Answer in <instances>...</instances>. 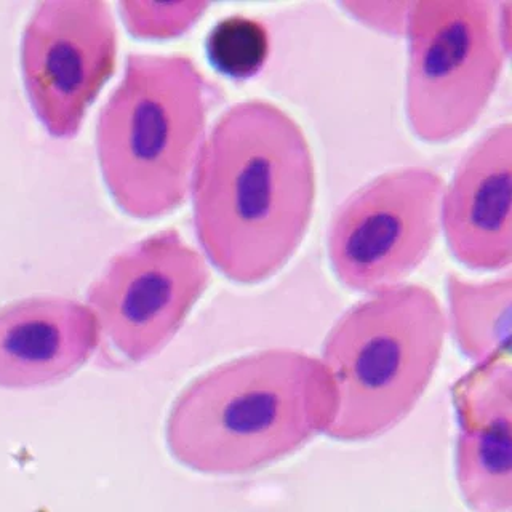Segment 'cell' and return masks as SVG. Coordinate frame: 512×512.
Here are the masks:
<instances>
[{"label":"cell","instance_id":"277c9868","mask_svg":"<svg viewBox=\"0 0 512 512\" xmlns=\"http://www.w3.org/2000/svg\"><path fill=\"white\" fill-rule=\"evenodd\" d=\"M447 330L439 298L418 284L372 293L344 312L320 359L338 400L325 436L365 442L405 420L431 384Z\"/></svg>","mask_w":512,"mask_h":512},{"label":"cell","instance_id":"9c48e42d","mask_svg":"<svg viewBox=\"0 0 512 512\" xmlns=\"http://www.w3.org/2000/svg\"><path fill=\"white\" fill-rule=\"evenodd\" d=\"M440 228L450 252L474 271H501L512 261V125L480 136L440 200Z\"/></svg>","mask_w":512,"mask_h":512},{"label":"cell","instance_id":"ba28073f","mask_svg":"<svg viewBox=\"0 0 512 512\" xmlns=\"http://www.w3.org/2000/svg\"><path fill=\"white\" fill-rule=\"evenodd\" d=\"M117 26L100 0H45L21 39V72L32 111L55 138H72L116 71Z\"/></svg>","mask_w":512,"mask_h":512},{"label":"cell","instance_id":"52a82bcc","mask_svg":"<svg viewBox=\"0 0 512 512\" xmlns=\"http://www.w3.org/2000/svg\"><path fill=\"white\" fill-rule=\"evenodd\" d=\"M210 280L204 256L173 228L117 253L87 296L104 351L130 364L159 354L180 332Z\"/></svg>","mask_w":512,"mask_h":512},{"label":"cell","instance_id":"30bf717a","mask_svg":"<svg viewBox=\"0 0 512 512\" xmlns=\"http://www.w3.org/2000/svg\"><path fill=\"white\" fill-rule=\"evenodd\" d=\"M455 471L472 512H512L511 357L477 364L453 384Z\"/></svg>","mask_w":512,"mask_h":512},{"label":"cell","instance_id":"3957f363","mask_svg":"<svg viewBox=\"0 0 512 512\" xmlns=\"http://www.w3.org/2000/svg\"><path fill=\"white\" fill-rule=\"evenodd\" d=\"M210 103L208 80L189 56H127L96 125L101 175L125 215L156 220L184 204Z\"/></svg>","mask_w":512,"mask_h":512},{"label":"cell","instance_id":"5bb4252c","mask_svg":"<svg viewBox=\"0 0 512 512\" xmlns=\"http://www.w3.org/2000/svg\"><path fill=\"white\" fill-rule=\"evenodd\" d=\"M340 7L352 20L365 28L389 37H404L412 2H341Z\"/></svg>","mask_w":512,"mask_h":512},{"label":"cell","instance_id":"7c38bea8","mask_svg":"<svg viewBox=\"0 0 512 512\" xmlns=\"http://www.w3.org/2000/svg\"><path fill=\"white\" fill-rule=\"evenodd\" d=\"M448 319L456 346L472 362L485 364L511 357V276L498 279L447 277Z\"/></svg>","mask_w":512,"mask_h":512},{"label":"cell","instance_id":"6da1fadb","mask_svg":"<svg viewBox=\"0 0 512 512\" xmlns=\"http://www.w3.org/2000/svg\"><path fill=\"white\" fill-rule=\"evenodd\" d=\"M200 247L226 279L276 276L311 226L316 160L308 136L272 101H239L218 117L192 176Z\"/></svg>","mask_w":512,"mask_h":512},{"label":"cell","instance_id":"8fae6325","mask_svg":"<svg viewBox=\"0 0 512 512\" xmlns=\"http://www.w3.org/2000/svg\"><path fill=\"white\" fill-rule=\"evenodd\" d=\"M92 309L64 296L0 308V388L29 389L74 375L100 346Z\"/></svg>","mask_w":512,"mask_h":512},{"label":"cell","instance_id":"7a4b0ae2","mask_svg":"<svg viewBox=\"0 0 512 512\" xmlns=\"http://www.w3.org/2000/svg\"><path fill=\"white\" fill-rule=\"evenodd\" d=\"M335 386L322 360L295 349H264L197 376L173 402L168 450L212 476L258 471L325 434Z\"/></svg>","mask_w":512,"mask_h":512},{"label":"cell","instance_id":"5b68a950","mask_svg":"<svg viewBox=\"0 0 512 512\" xmlns=\"http://www.w3.org/2000/svg\"><path fill=\"white\" fill-rule=\"evenodd\" d=\"M496 0H418L408 15L405 116L418 140L453 143L479 122L511 50Z\"/></svg>","mask_w":512,"mask_h":512},{"label":"cell","instance_id":"4fadbf2b","mask_svg":"<svg viewBox=\"0 0 512 512\" xmlns=\"http://www.w3.org/2000/svg\"><path fill=\"white\" fill-rule=\"evenodd\" d=\"M120 18L133 37L143 40H170L191 31L207 13L205 2H122Z\"/></svg>","mask_w":512,"mask_h":512},{"label":"cell","instance_id":"8992f818","mask_svg":"<svg viewBox=\"0 0 512 512\" xmlns=\"http://www.w3.org/2000/svg\"><path fill=\"white\" fill-rule=\"evenodd\" d=\"M445 181L431 168H394L352 192L333 213L328 261L352 292L404 284L431 253Z\"/></svg>","mask_w":512,"mask_h":512}]
</instances>
